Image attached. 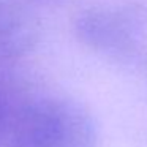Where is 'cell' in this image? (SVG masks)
Returning a JSON list of instances; mask_svg holds the SVG:
<instances>
[{"label": "cell", "instance_id": "3957f363", "mask_svg": "<svg viewBox=\"0 0 147 147\" xmlns=\"http://www.w3.org/2000/svg\"><path fill=\"white\" fill-rule=\"evenodd\" d=\"M36 27L19 0H0V68L22 57L33 46Z\"/></svg>", "mask_w": 147, "mask_h": 147}, {"label": "cell", "instance_id": "277c9868", "mask_svg": "<svg viewBox=\"0 0 147 147\" xmlns=\"http://www.w3.org/2000/svg\"><path fill=\"white\" fill-rule=\"evenodd\" d=\"M30 95L0 68V147H19L21 120Z\"/></svg>", "mask_w": 147, "mask_h": 147}, {"label": "cell", "instance_id": "6da1fadb", "mask_svg": "<svg viewBox=\"0 0 147 147\" xmlns=\"http://www.w3.org/2000/svg\"><path fill=\"white\" fill-rule=\"evenodd\" d=\"M96 146L98 127L86 106L62 95H30L21 120L19 147Z\"/></svg>", "mask_w": 147, "mask_h": 147}, {"label": "cell", "instance_id": "7a4b0ae2", "mask_svg": "<svg viewBox=\"0 0 147 147\" xmlns=\"http://www.w3.org/2000/svg\"><path fill=\"white\" fill-rule=\"evenodd\" d=\"M74 33L92 52L127 63L146 46L147 10L138 5L87 8L74 19Z\"/></svg>", "mask_w": 147, "mask_h": 147}]
</instances>
